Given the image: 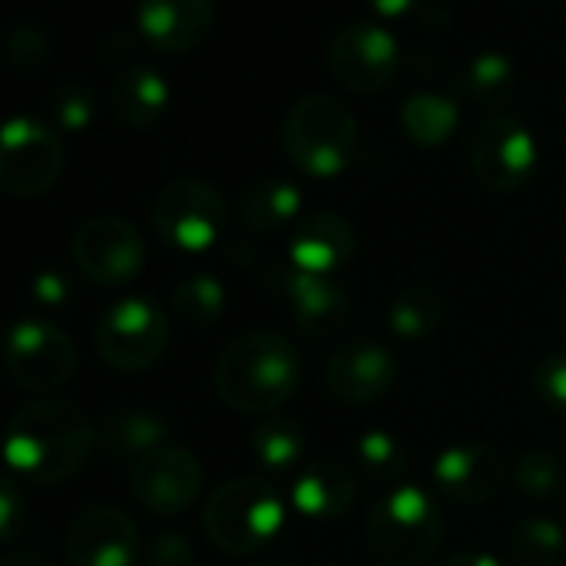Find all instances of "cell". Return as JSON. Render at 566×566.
I'll use <instances>...</instances> for the list:
<instances>
[{"mask_svg":"<svg viewBox=\"0 0 566 566\" xmlns=\"http://www.w3.org/2000/svg\"><path fill=\"white\" fill-rule=\"evenodd\" d=\"M94 440V427L77 403L44 397L11 417L4 433V460L18 476L54 486L87 467Z\"/></svg>","mask_w":566,"mask_h":566,"instance_id":"6da1fadb","label":"cell"},{"mask_svg":"<svg viewBox=\"0 0 566 566\" xmlns=\"http://www.w3.org/2000/svg\"><path fill=\"white\" fill-rule=\"evenodd\" d=\"M220 400L247 417H273L301 387V357L280 334H243L220 354L213 367Z\"/></svg>","mask_w":566,"mask_h":566,"instance_id":"7a4b0ae2","label":"cell"},{"mask_svg":"<svg viewBox=\"0 0 566 566\" xmlns=\"http://www.w3.org/2000/svg\"><path fill=\"white\" fill-rule=\"evenodd\" d=\"M280 140L307 177H337L357 150V117L337 97L307 94L283 117Z\"/></svg>","mask_w":566,"mask_h":566,"instance_id":"3957f363","label":"cell"},{"mask_svg":"<svg viewBox=\"0 0 566 566\" xmlns=\"http://www.w3.org/2000/svg\"><path fill=\"white\" fill-rule=\"evenodd\" d=\"M283 526V500L263 476H233L220 483L203 506V533L230 556L256 553Z\"/></svg>","mask_w":566,"mask_h":566,"instance_id":"277c9868","label":"cell"},{"mask_svg":"<svg viewBox=\"0 0 566 566\" xmlns=\"http://www.w3.org/2000/svg\"><path fill=\"white\" fill-rule=\"evenodd\" d=\"M440 543L443 513L420 486H397L367 513V546L384 566H420Z\"/></svg>","mask_w":566,"mask_h":566,"instance_id":"5b68a950","label":"cell"},{"mask_svg":"<svg viewBox=\"0 0 566 566\" xmlns=\"http://www.w3.org/2000/svg\"><path fill=\"white\" fill-rule=\"evenodd\" d=\"M64 174L61 137L34 117H11L0 127V190L11 197H41Z\"/></svg>","mask_w":566,"mask_h":566,"instance_id":"8992f818","label":"cell"},{"mask_svg":"<svg viewBox=\"0 0 566 566\" xmlns=\"http://www.w3.org/2000/svg\"><path fill=\"white\" fill-rule=\"evenodd\" d=\"M154 227L164 243L187 253H200L220 240L227 227V200L207 180H170L154 200Z\"/></svg>","mask_w":566,"mask_h":566,"instance_id":"52a82bcc","label":"cell"},{"mask_svg":"<svg viewBox=\"0 0 566 566\" xmlns=\"http://www.w3.org/2000/svg\"><path fill=\"white\" fill-rule=\"evenodd\" d=\"M4 367L28 394H54L77 370V347L67 331L48 321H21L4 337Z\"/></svg>","mask_w":566,"mask_h":566,"instance_id":"ba28073f","label":"cell"},{"mask_svg":"<svg viewBox=\"0 0 566 566\" xmlns=\"http://www.w3.org/2000/svg\"><path fill=\"white\" fill-rule=\"evenodd\" d=\"M97 354L124 374H140L154 367L170 340V324L164 311L144 297L117 301L97 324Z\"/></svg>","mask_w":566,"mask_h":566,"instance_id":"9c48e42d","label":"cell"},{"mask_svg":"<svg viewBox=\"0 0 566 566\" xmlns=\"http://www.w3.org/2000/svg\"><path fill=\"white\" fill-rule=\"evenodd\" d=\"M467 157L480 187L490 193H513L533 177L539 154L526 124L510 114H493L473 130Z\"/></svg>","mask_w":566,"mask_h":566,"instance_id":"30bf717a","label":"cell"},{"mask_svg":"<svg viewBox=\"0 0 566 566\" xmlns=\"http://www.w3.org/2000/svg\"><path fill=\"white\" fill-rule=\"evenodd\" d=\"M334 81L360 97L387 91L400 71V48L390 31L370 21H354L337 31L327 51Z\"/></svg>","mask_w":566,"mask_h":566,"instance_id":"8fae6325","label":"cell"},{"mask_svg":"<svg viewBox=\"0 0 566 566\" xmlns=\"http://www.w3.org/2000/svg\"><path fill=\"white\" fill-rule=\"evenodd\" d=\"M74 260L87 280L101 283V287H120L144 270L147 247L130 220L117 213H101L77 227Z\"/></svg>","mask_w":566,"mask_h":566,"instance_id":"7c38bea8","label":"cell"},{"mask_svg":"<svg viewBox=\"0 0 566 566\" xmlns=\"http://www.w3.org/2000/svg\"><path fill=\"white\" fill-rule=\"evenodd\" d=\"M134 500L157 516H177L190 510L203 490V467L190 450L160 447L130 470Z\"/></svg>","mask_w":566,"mask_h":566,"instance_id":"4fadbf2b","label":"cell"},{"mask_svg":"<svg viewBox=\"0 0 566 566\" xmlns=\"http://www.w3.org/2000/svg\"><path fill=\"white\" fill-rule=\"evenodd\" d=\"M71 566H134L140 553L137 523L120 506H87L67 530Z\"/></svg>","mask_w":566,"mask_h":566,"instance_id":"5bb4252c","label":"cell"},{"mask_svg":"<svg viewBox=\"0 0 566 566\" xmlns=\"http://www.w3.org/2000/svg\"><path fill=\"white\" fill-rule=\"evenodd\" d=\"M506 480V463L496 447L467 440L457 447H447L433 460V486L460 506H480L490 503Z\"/></svg>","mask_w":566,"mask_h":566,"instance_id":"9a60e30c","label":"cell"},{"mask_svg":"<svg viewBox=\"0 0 566 566\" xmlns=\"http://www.w3.org/2000/svg\"><path fill=\"white\" fill-rule=\"evenodd\" d=\"M397 384V357L370 340L347 344L327 360V390L350 407H367L387 397Z\"/></svg>","mask_w":566,"mask_h":566,"instance_id":"2e32d148","label":"cell"},{"mask_svg":"<svg viewBox=\"0 0 566 566\" xmlns=\"http://www.w3.org/2000/svg\"><path fill=\"white\" fill-rule=\"evenodd\" d=\"M213 0H137V31L164 54H187L210 34Z\"/></svg>","mask_w":566,"mask_h":566,"instance_id":"e0dca14e","label":"cell"},{"mask_svg":"<svg viewBox=\"0 0 566 566\" xmlns=\"http://www.w3.org/2000/svg\"><path fill=\"white\" fill-rule=\"evenodd\" d=\"M280 287H283V297H287L291 314L307 340H324V337H334L337 331H344V324L350 317V297L331 276H314V273H301L291 266L283 273Z\"/></svg>","mask_w":566,"mask_h":566,"instance_id":"ac0fdd59","label":"cell"},{"mask_svg":"<svg viewBox=\"0 0 566 566\" xmlns=\"http://www.w3.org/2000/svg\"><path fill=\"white\" fill-rule=\"evenodd\" d=\"M354 256V227L340 213H311L291 240V266L314 276H331Z\"/></svg>","mask_w":566,"mask_h":566,"instance_id":"d6986e66","label":"cell"},{"mask_svg":"<svg viewBox=\"0 0 566 566\" xmlns=\"http://www.w3.org/2000/svg\"><path fill=\"white\" fill-rule=\"evenodd\" d=\"M294 506L311 520H334L347 513L357 500V483L347 463L321 457L311 460L294 480Z\"/></svg>","mask_w":566,"mask_h":566,"instance_id":"ffe728a7","label":"cell"},{"mask_svg":"<svg viewBox=\"0 0 566 566\" xmlns=\"http://www.w3.org/2000/svg\"><path fill=\"white\" fill-rule=\"evenodd\" d=\"M114 117L130 130H150L164 120L170 107V84L154 67H127L111 87Z\"/></svg>","mask_w":566,"mask_h":566,"instance_id":"44dd1931","label":"cell"},{"mask_svg":"<svg viewBox=\"0 0 566 566\" xmlns=\"http://www.w3.org/2000/svg\"><path fill=\"white\" fill-rule=\"evenodd\" d=\"M167 423L144 407H120L101 427V447L114 460H144L147 453L167 447Z\"/></svg>","mask_w":566,"mask_h":566,"instance_id":"7402d4cb","label":"cell"},{"mask_svg":"<svg viewBox=\"0 0 566 566\" xmlns=\"http://www.w3.org/2000/svg\"><path fill=\"white\" fill-rule=\"evenodd\" d=\"M301 213V190L283 177H260L240 197V220L253 233H276Z\"/></svg>","mask_w":566,"mask_h":566,"instance_id":"603a6c76","label":"cell"},{"mask_svg":"<svg viewBox=\"0 0 566 566\" xmlns=\"http://www.w3.org/2000/svg\"><path fill=\"white\" fill-rule=\"evenodd\" d=\"M400 124H403V134L417 147H440L453 137V130L460 124V107L447 94L420 91L403 101Z\"/></svg>","mask_w":566,"mask_h":566,"instance_id":"cb8c5ba5","label":"cell"},{"mask_svg":"<svg viewBox=\"0 0 566 566\" xmlns=\"http://www.w3.org/2000/svg\"><path fill=\"white\" fill-rule=\"evenodd\" d=\"M513 91H516V67L500 51L476 54L460 74V94L480 107H490V111L506 107Z\"/></svg>","mask_w":566,"mask_h":566,"instance_id":"d4e9b609","label":"cell"},{"mask_svg":"<svg viewBox=\"0 0 566 566\" xmlns=\"http://www.w3.org/2000/svg\"><path fill=\"white\" fill-rule=\"evenodd\" d=\"M256 463L270 473H287L304 457V430L291 417H263L250 433Z\"/></svg>","mask_w":566,"mask_h":566,"instance_id":"484cf974","label":"cell"},{"mask_svg":"<svg viewBox=\"0 0 566 566\" xmlns=\"http://www.w3.org/2000/svg\"><path fill=\"white\" fill-rule=\"evenodd\" d=\"M443 324V297L430 287H403L387 304V327L403 340H423Z\"/></svg>","mask_w":566,"mask_h":566,"instance_id":"4316f807","label":"cell"},{"mask_svg":"<svg viewBox=\"0 0 566 566\" xmlns=\"http://www.w3.org/2000/svg\"><path fill=\"white\" fill-rule=\"evenodd\" d=\"M563 546V530L546 516H523L510 530V556L520 566H559Z\"/></svg>","mask_w":566,"mask_h":566,"instance_id":"83f0119b","label":"cell"},{"mask_svg":"<svg viewBox=\"0 0 566 566\" xmlns=\"http://www.w3.org/2000/svg\"><path fill=\"white\" fill-rule=\"evenodd\" d=\"M513 486L533 500H549L566 490V460L553 450H526L513 463Z\"/></svg>","mask_w":566,"mask_h":566,"instance_id":"f1b7e54d","label":"cell"},{"mask_svg":"<svg viewBox=\"0 0 566 566\" xmlns=\"http://www.w3.org/2000/svg\"><path fill=\"white\" fill-rule=\"evenodd\" d=\"M223 283L213 276H187L180 287L170 294V307L174 314L187 324V327H210L220 321L223 314Z\"/></svg>","mask_w":566,"mask_h":566,"instance_id":"f546056e","label":"cell"},{"mask_svg":"<svg viewBox=\"0 0 566 566\" xmlns=\"http://www.w3.org/2000/svg\"><path fill=\"white\" fill-rule=\"evenodd\" d=\"M354 460H357V470L367 476V480H377V483H394L403 476L407 470V447L387 433V430H370L357 440L354 447Z\"/></svg>","mask_w":566,"mask_h":566,"instance_id":"4dcf8cb0","label":"cell"},{"mask_svg":"<svg viewBox=\"0 0 566 566\" xmlns=\"http://www.w3.org/2000/svg\"><path fill=\"white\" fill-rule=\"evenodd\" d=\"M51 117L61 130H87L97 117V94L84 81H64L51 97Z\"/></svg>","mask_w":566,"mask_h":566,"instance_id":"1f68e13d","label":"cell"},{"mask_svg":"<svg viewBox=\"0 0 566 566\" xmlns=\"http://www.w3.org/2000/svg\"><path fill=\"white\" fill-rule=\"evenodd\" d=\"M4 61L18 74H38L51 61V38L41 28L18 24L4 38Z\"/></svg>","mask_w":566,"mask_h":566,"instance_id":"d6a6232c","label":"cell"},{"mask_svg":"<svg viewBox=\"0 0 566 566\" xmlns=\"http://www.w3.org/2000/svg\"><path fill=\"white\" fill-rule=\"evenodd\" d=\"M533 394L549 410H566V350L546 354L533 370Z\"/></svg>","mask_w":566,"mask_h":566,"instance_id":"836d02e7","label":"cell"},{"mask_svg":"<svg viewBox=\"0 0 566 566\" xmlns=\"http://www.w3.org/2000/svg\"><path fill=\"white\" fill-rule=\"evenodd\" d=\"M147 566H193V543L177 530H160L147 546Z\"/></svg>","mask_w":566,"mask_h":566,"instance_id":"e575fe53","label":"cell"},{"mask_svg":"<svg viewBox=\"0 0 566 566\" xmlns=\"http://www.w3.org/2000/svg\"><path fill=\"white\" fill-rule=\"evenodd\" d=\"M24 523V493L11 473L0 470V543H8Z\"/></svg>","mask_w":566,"mask_h":566,"instance_id":"d590c367","label":"cell"},{"mask_svg":"<svg viewBox=\"0 0 566 566\" xmlns=\"http://www.w3.org/2000/svg\"><path fill=\"white\" fill-rule=\"evenodd\" d=\"M71 294H74V283H71L61 270H41V273L34 276V297H38L41 304L61 307Z\"/></svg>","mask_w":566,"mask_h":566,"instance_id":"8d00e7d4","label":"cell"},{"mask_svg":"<svg viewBox=\"0 0 566 566\" xmlns=\"http://www.w3.org/2000/svg\"><path fill=\"white\" fill-rule=\"evenodd\" d=\"M364 4L380 18H403V14L417 11L423 0H364Z\"/></svg>","mask_w":566,"mask_h":566,"instance_id":"74e56055","label":"cell"},{"mask_svg":"<svg viewBox=\"0 0 566 566\" xmlns=\"http://www.w3.org/2000/svg\"><path fill=\"white\" fill-rule=\"evenodd\" d=\"M437 566H500V563L493 556H480V553H457V556H450V559H443Z\"/></svg>","mask_w":566,"mask_h":566,"instance_id":"f35d334b","label":"cell"},{"mask_svg":"<svg viewBox=\"0 0 566 566\" xmlns=\"http://www.w3.org/2000/svg\"><path fill=\"white\" fill-rule=\"evenodd\" d=\"M117 51H124V57L134 51V38H130L127 31H114V34H111V41H107V57L117 61Z\"/></svg>","mask_w":566,"mask_h":566,"instance_id":"ab89813d","label":"cell"},{"mask_svg":"<svg viewBox=\"0 0 566 566\" xmlns=\"http://www.w3.org/2000/svg\"><path fill=\"white\" fill-rule=\"evenodd\" d=\"M0 566H48V563L31 549H18V553H8L4 559H0Z\"/></svg>","mask_w":566,"mask_h":566,"instance_id":"60d3db41","label":"cell"},{"mask_svg":"<svg viewBox=\"0 0 566 566\" xmlns=\"http://www.w3.org/2000/svg\"><path fill=\"white\" fill-rule=\"evenodd\" d=\"M256 566H291V563H280V559H276V563H256Z\"/></svg>","mask_w":566,"mask_h":566,"instance_id":"b9f144b4","label":"cell"}]
</instances>
